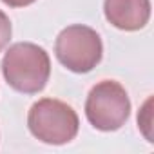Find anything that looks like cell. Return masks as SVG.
I'll return each mask as SVG.
<instances>
[{"instance_id":"6da1fadb","label":"cell","mask_w":154,"mask_h":154,"mask_svg":"<svg viewBox=\"0 0 154 154\" xmlns=\"http://www.w3.org/2000/svg\"><path fill=\"white\" fill-rule=\"evenodd\" d=\"M2 74L11 89L22 94L44 91L51 76V60L44 47L33 42L13 44L2 60Z\"/></svg>"},{"instance_id":"7a4b0ae2","label":"cell","mask_w":154,"mask_h":154,"mask_svg":"<svg viewBox=\"0 0 154 154\" xmlns=\"http://www.w3.org/2000/svg\"><path fill=\"white\" fill-rule=\"evenodd\" d=\"M31 134L47 145H65L78 134L80 120L76 111L62 100L42 98L35 102L27 114Z\"/></svg>"},{"instance_id":"3957f363","label":"cell","mask_w":154,"mask_h":154,"mask_svg":"<svg viewBox=\"0 0 154 154\" xmlns=\"http://www.w3.org/2000/svg\"><path fill=\"white\" fill-rule=\"evenodd\" d=\"M54 54L58 62L71 72L85 74L102 62L103 44L93 27L74 24L58 33Z\"/></svg>"},{"instance_id":"277c9868","label":"cell","mask_w":154,"mask_h":154,"mask_svg":"<svg viewBox=\"0 0 154 154\" xmlns=\"http://www.w3.org/2000/svg\"><path fill=\"white\" fill-rule=\"evenodd\" d=\"M131 114V100L125 87L116 80H102L87 94L85 116L102 132H112L125 125Z\"/></svg>"},{"instance_id":"5b68a950","label":"cell","mask_w":154,"mask_h":154,"mask_svg":"<svg viewBox=\"0 0 154 154\" xmlns=\"http://www.w3.org/2000/svg\"><path fill=\"white\" fill-rule=\"evenodd\" d=\"M103 15L116 29L140 31L149 24L150 0H105Z\"/></svg>"},{"instance_id":"8992f818","label":"cell","mask_w":154,"mask_h":154,"mask_svg":"<svg viewBox=\"0 0 154 154\" xmlns=\"http://www.w3.org/2000/svg\"><path fill=\"white\" fill-rule=\"evenodd\" d=\"M11 35H13L11 20H9V17H8L4 11H0V53H2V51H4V47L9 44Z\"/></svg>"},{"instance_id":"52a82bcc","label":"cell","mask_w":154,"mask_h":154,"mask_svg":"<svg viewBox=\"0 0 154 154\" xmlns=\"http://www.w3.org/2000/svg\"><path fill=\"white\" fill-rule=\"evenodd\" d=\"M2 2L9 8H26V6H31L35 4L36 0H2Z\"/></svg>"}]
</instances>
